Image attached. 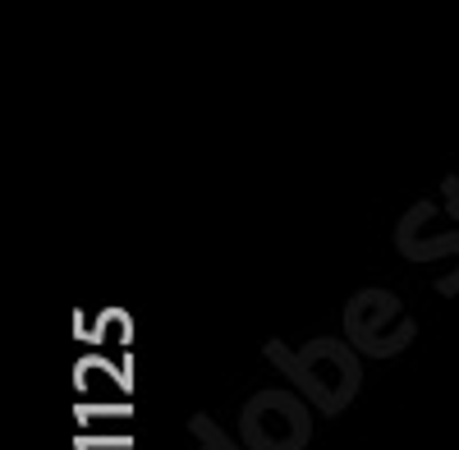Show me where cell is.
Returning <instances> with one entry per match:
<instances>
[{
    "mask_svg": "<svg viewBox=\"0 0 459 450\" xmlns=\"http://www.w3.org/2000/svg\"><path fill=\"white\" fill-rule=\"evenodd\" d=\"M266 359L281 363L285 377L303 391V400H313L322 414H340L359 395V359L340 341H313L299 354H290L285 345H266Z\"/></svg>",
    "mask_w": 459,
    "mask_h": 450,
    "instance_id": "1",
    "label": "cell"
},
{
    "mask_svg": "<svg viewBox=\"0 0 459 450\" xmlns=\"http://www.w3.org/2000/svg\"><path fill=\"white\" fill-rule=\"evenodd\" d=\"M239 432L248 450H303L313 437V414L290 391H257L244 404Z\"/></svg>",
    "mask_w": 459,
    "mask_h": 450,
    "instance_id": "2",
    "label": "cell"
},
{
    "mask_svg": "<svg viewBox=\"0 0 459 450\" xmlns=\"http://www.w3.org/2000/svg\"><path fill=\"white\" fill-rule=\"evenodd\" d=\"M194 437L203 441V450H239L235 441H230V437L212 423V419H194Z\"/></svg>",
    "mask_w": 459,
    "mask_h": 450,
    "instance_id": "3",
    "label": "cell"
}]
</instances>
